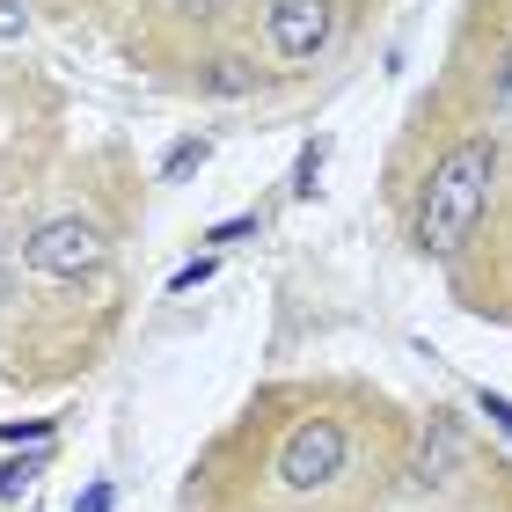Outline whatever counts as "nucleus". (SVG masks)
I'll return each mask as SVG.
<instances>
[{"label": "nucleus", "instance_id": "1", "mask_svg": "<svg viewBox=\"0 0 512 512\" xmlns=\"http://www.w3.org/2000/svg\"><path fill=\"white\" fill-rule=\"evenodd\" d=\"M491 161H498L491 139H461V147L432 169L425 198H417V220H410V235H417L425 256L447 264V256L469 249L476 220H483V198H491Z\"/></svg>", "mask_w": 512, "mask_h": 512}, {"label": "nucleus", "instance_id": "2", "mask_svg": "<svg viewBox=\"0 0 512 512\" xmlns=\"http://www.w3.org/2000/svg\"><path fill=\"white\" fill-rule=\"evenodd\" d=\"M110 256V235L96 220L81 213H59V220H37L30 242H22V264H30V278H88Z\"/></svg>", "mask_w": 512, "mask_h": 512}, {"label": "nucleus", "instance_id": "3", "mask_svg": "<svg viewBox=\"0 0 512 512\" xmlns=\"http://www.w3.org/2000/svg\"><path fill=\"white\" fill-rule=\"evenodd\" d=\"M344 461H352V432H344L337 417H308V425H293L286 447H278V483H286V491H322V483H337Z\"/></svg>", "mask_w": 512, "mask_h": 512}, {"label": "nucleus", "instance_id": "4", "mask_svg": "<svg viewBox=\"0 0 512 512\" xmlns=\"http://www.w3.org/2000/svg\"><path fill=\"white\" fill-rule=\"evenodd\" d=\"M330 30H337V8H330V0H271V8H264V44H271L286 66L322 59Z\"/></svg>", "mask_w": 512, "mask_h": 512}, {"label": "nucleus", "instance_id": "5", "mask_svg": "<svg viewBox=\"0 0 512 512\" xmlns=\"http://www.w3.org/2000/svg\"><path fill=\"white\" fill-rule=\"evenodd\" d=\"M461 469H469V425H461V410H432L425 417V447L410 461V483L417 491H447Z\"/></svg>", "mask_w": 512, "mask_h": 512}, {"label": "nucleus", "instance_id": "6", "mask_svg": "<svg viewBox=\"0 0 512 512\" xmlns=\"http://www.w3.org/2000/svg\"><path fill=\"white\" fill-rule=\"evenodd\" d=\"M249 88H256V74L242 59H213L205 66V96H249Z\"/></svg>", "mask_w": 512, "mask_h": 512}, {"label": "nucleus", "instance_id": "7", "mask_svg": "<svg viewBox=\"0 0 512 512\" xmlns=\"http://www.w3.org/2000/svg\"><path fill=\"white\" fill-rule=\"evenodd\" d=\"M44 461H52V454H15V461H0V498H22V491L44 476Z\"/></svg>", "mask_w": 512, "mask_h": 512}, {"label": "nucleus", "instance_id": "8", "mask_svg": "<svg viewBox=\"0 0 512 512\" xmlns=\"http://www.w3.org/2000/svg\"><path fill=\"white\" fill-rule=\"evenodd\" d=\"M205 161V139H183V147H169V161H161V183H191Z\"/></svg>", "mask_w": 512, "mask_h": 512}, {"label": "nucleus", "instance_id": "9", "mask_svg": "<svg viewBox=\"0 0 512 512\" xmlns=\"http://www.w3.org/2000/svg\"><path fill=\"white\" fill-rule=\"evenodd\" d=\"M0 439H8V447H44V439H52V417H15V425H0Z\"/></svg>", "mask_w": 512, "mask_h": 512}, {"label": "nucleus", "instance_id": "10", "mask_svg": "<svg viewBox=\"0 0 512 512\" xmlns=\"http://www.w3.org/2000/svg\"><path fill=\"white\" fill-rule=\"evenodd\" d=\"M22 30H30V8H22V0H0V44H22Z\"/></svg>", "mask_w": 512, "mask_h": 512}, {"label": "nucleus", "instance_id": "11", "mask_svg": "<svg viewBox=\"0 0 512 512\" xmlns=\"http://www.w3.org/2000/svg\"><path fill=\"white\" fill-rule=\"evenodd\" d=\"M205 278H213V256H198V264H183V271L169 278V293H198Z\"/></svg>", "mask_w": 512, "mask_h": 512}, {"label": "nucleus", "instance_id": "12", "mask_svg": "<svg viewBox=\"0 0 512 512\" xmlns=\"http://www.w3.org/2000/svg\"><path fill=\"white\" fill-rule=\"evenodd\" d=\"M491 103H498V110H512V44L498 52V74H491Z\"/></svg>", "mask_w": 512, "mask_h": 512}, {"label": "nucleus", "instance_id": "13", "mask_svg": "<svg viewBox=\"0 0 512 512\" xmlns=\"http://www.w3.org/2000/svg\"><path fill=\"white\" fill-rule=\"evenodd\" d=\"M476 410H483V417H491V425L512 439V403H505V395H491V388H483V395H476Z\"/></svg>", "mask_w": 512, "mask_h": 512}, {"label": "nucleus", "instance_id": "14", "mask_svg": "<svg viewBox=\"0 0 512 512\" xmlns=\"http://www.w3.org/2000/svg\"><path fill=\"white\" fill-rule=\"evenodd\" d=\"M249 227H256V213H235V220H220V227H213V242H242Z\"/></svg>", "mask_w": 512, "mask_h": 512}, {"label": "nucleus", "instance_id": "15", "mask_svg": "<svg viewBox=\"0 0 512 512\" xmlns=\"http://www.w3.org/2000/svg\"><path fill=\"white\" fill-rule=\"evenodd\" d=\"M110 498H118V491H110V483H88V491H81V505H74V512H110Z\"/></svg>", "mask_w": 512, "mask_h": 512}, {"label": "nucleus", "instance_id": "16", "mask_svg": "<svg viewBox=\"0 0 512 512\" xmlns=\"http://www.w3.org/2000/svg\"><path fill=\"white\" fill-rule=\"evenodd\" d=\"M220 8V0H183V15H213Z\"/></svg>", "mask_w": 512, "mask_h": 512}, {"label": "nucleus", "instance_id": "17", "mask_svg": "<svg viewBox=\"0 0 512 512\" xmlns=\"http://www.w3.org/2000/svg\"><path fill=\"white\" fill-rule=\"evenodd\" d=\"M0 300H8V264H0Z\"/></svg>", "mask_w": 512, "mask_h": 512}]
</instances>
